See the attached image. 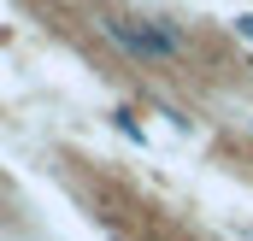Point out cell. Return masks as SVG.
<instances>
[{"mask_svg":"<svg viewBox=\"0 0 253 241\" xmlns=\"http://www.w3.org/2000/svg\"><path fill=\"white\" fill-rule=\"evenodd\" d=\"M236 30H242V36H248V41H253V18H236Z\"/></svg>","mask_w":253,"mask_h":241,"instance_id":"obj_2","label":"cell"},{"mask_svg":"<svg viewBox=\"0 0 253 241\" xmlns=\"http://www.w3.org/2000/svg\"><path fill=\"white\" fill-rule=\"evenodd\" d=\"M100 36L129 53L135 65H153V71H171V65H189V30L177 18H141V12H94Z\"/></svg>","mask_w":253,"mask_h":241,"instance_id":"obj_1","label":"cell"}]
</instances>
